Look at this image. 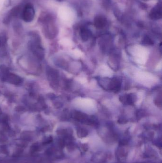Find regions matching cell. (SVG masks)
<instances>
[{"mask_svg": "<svg viewBox=\"0 0 162 163\" xmlns=\"http://www.w3.org/2000/svg\"><path fill=\"white\" fill-rule=\"evenodd\" d=\"M144 42L146 44H151L153 43L152 40L149 38L148 37H146L144 39Z\"/></svg>", "mask_w": 162, "mask_h": 163, "instance_id": "5b68a950", "label": "cell"}, {"mask_svg": "<svg viewBox=\"0 0 162 163\" xmlns=\"http://www.w3.org/2000/svg\"><path fill=\"white\" fill-rule=\"evenodd\" d=\"M161 11L158 8L155 9L150 14V17L153 19H158L161 17Z\"/></svg>", "mask_w": 162, "mask_h": 163, "instance_id": "3957f363", "label": "cell"}, {"mask_svg": "<svg viewBox=\"0 0 162 163\" xmlns=\"http://www.w3.org/2000/svg\"><path fill=\"white\" fill-rule=\"evenodd\" d=\"M105 20L101 17H98L95 20V25L98 28H101L105 26Z\"/></svg>", "mask_w": 162, "mask_h": 163, "instance_id": "7a4b0ae2", "label": "cell"}, {"mask_svg": "<svg viewBox=\"0 0 162 163\" xmlns=\"http://www.w3.org/2000/svg\"><path fill=\"white\" fill-rule=\"evenodd\" d=\"M135 96L134 94H130L124 95V97H120V100L121 102L125 104H132L135 101Z\"/></svg>", "mask_w": 162, "mask_h": 163, "instance_id": "6da1fadb", "label": "cell"}, {"mask_svg": "<svg viewBox=\"0 0 162 163\" xmlns=\"http://www.w3.org/2000/svg\"><path fill=\"white\" fill-rule=\"evenodd\" d=\"M90 33L89 32L88 30H86L85 29H83L81 30L80 32V35L81 37V38L83 41H86L89 38Z\"/></svg>", "mask_w": 162, "mask_h": 163, "instance_id": "277c9868", "label": "cell"}, {"mask_svg": "<svg viewBox=\"0 0 162 163\" xmlns=\"http://www.w3.org/2000/svg\"><path fill=\"white\" fill-rule=\"evenodd\" d=\"M5 0H0V11L2 10V8L3 7V4Z\"/></svg>", "mask_w": 162, "mask_h": 163, "instance_id": "8992f818", "label": "cell"}]
</instances>
